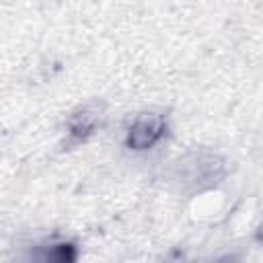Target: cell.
<instances>
[{
  "label": "cell",
  "mask_w": 263,
  "mask_h": 263,
  "mask_svg": "<svg viewBox=\"0 0 263 263\" xmlns=\"http://www.w3.org/2000/svg\"><path fill=\"white\" fill-rule=\"evenodd\" d=\"M160 134H162V121L158 117H154V115L140 117L127 134V144L136 150H144V148L152 146L160 138Z\"/></svg>",
  "instance_id": "obj_1"
},
{
  "label": "cell",
  "mask_w": 263,
  "mask_h": 263,
  "mask_svg": "<svg viewBox=\"0 0 263 263\" xmlns=\"http://www.w3.org/2000/svg\"><path fill=\"white\" fill-rule=\"evenodd\" d=\"M74 261V249L70 245H58V247H51L39 263H72Z\"/></svg>",
  "instance_id": "obj_2"
},
{
  "label": "cell",
  "mask_w": 263,
  "mask_h": 263,
  "mask_svg": "<svg viewBox=\"0 0 263 263\" xmlns=\"http://www.w3.org/2000/svg\"><path fill=\"white\" fill-rule=\"evenodd\" d=\"M224 263H228V261H224ZM230 263H232V261H230Z\"/></svg>",
  "instance_id": "obj_4"
},
{
  "label": "cell",
  "mask_w": 263,
  "mask_h": 263,
  "mask_svg": "<svg viewBox=\"0 0 263 263\" xmlns=\"http://www.w3.org/2000/svg\"><path fill=\"white\" fill-rule=\"evenodd\" d=\"M92 127H95V117L92 115L80 113V115H76L72 119V134L74 136H86Z\"/></svg>",
  "instance_id": "obj_3"
}]
</instances>
